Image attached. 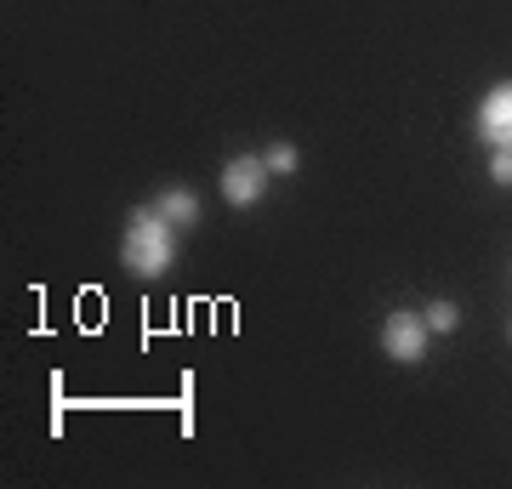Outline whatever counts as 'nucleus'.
I'll return each mask as SVG.
<instances>
[{
	"label": "nucleus",
	"mask_w": 512,
	"mask_h": 489,
	"mask_svg": "<svg viewBox=\"0 0 512 489\" xmlns=\"http://www.w3.org/2000/svg\"><path fill=\"white\" fill-rule=\"evenodd\" d=\"M171 256H177V245H171V222L160 217V211H131L126 217V239H120V262H126V273H137V279H154V273L171 268Z\"/></svg>",
	"instance_id": "1"
},
{
	"label": "nucleus",
	"mask_w": 512,
	"mask_h": 489,
	"mask_svg": "<svg viewBox=\"0 0 512 489\" xmlns=\"http://www.w3.org/2000/svg\"><path fill=\"white\" fill-rule=\"evenodd\" d=\"M268 160L262 154H234V160L222 165V200L228 205H256L262 194H268Z\"/></svg>",
	"instance_id": "2"
},
{
	"label": "nucleus",
	"mask_w": 512,
	"mask_h": 489,
	"mask_svg": "<svg viewBox=\"0 0 512 489\" xmlns=\"http://www.w3.org/2000/svg\"><path fill=\"white\" fill-rule=\"evenodd\" d=\"M427 319L421 313H387V325H382V347H387V359H399V364H421V353H427Z\"/></svg>",
	"instance_id": "3"
},
{
	"label": "nucleus",
	"mask_w": 512,
	"mask_h": 489,
	"mask_svg": "<svg viewBox=\"0 0 512 489\" xmlns=\"http://www.w3.org/2000/svg\"><path fill=\"white\" fill-rule=\"evenodd\" d=\"M478 137L490 148H512V80L484 91V103H478Z\"/></svg>",
	"instance_id": "4"
},
{
	"label": "nucleus",
	"mask_w": 512,
	"mask_h": 489,
	"mask_svg": "<svg viewBox=\"0 0 512 489\" xmlns=\"http://www.w3.org/2000/svg\"><path fill=\"white\" fill-rule=\"evenodd\" d=\"M154 211H160L171 228H194V222H200V200H194L188 188H160V194H154Z\"/></svg>",
	"instance_id": "5"
},
{
	"label": "nucleus",
	"mask_w": 512,
	"mask_h": 489,
	"mask_svg": "<svg viewBox=\"0 0 512 489\" xmlns=\"http://www.w3.org/2000/svg\"><path fill=\"white\" fill-rule=\"evenodd\" d=\"M421 319H427V330H433V336H450V330L461 325V313H456V302H433V308L421 313Z\"/></svg>",
	"instance_id": "6"
},
{
	"label": "nucleus",
	"mask_w": 512,
	"mask_h": 489,
	"mask_svg": "<svg viewBox=\"0 0 512 489\" xmlns=\"http://www.w3.org/2000/svg\"><path fill=\"white\" fill-rule=\"evenodd\" d=\"M262 160H268V171H274V177H291L296 165H302V154H296L291 143H274L268 154H262Z\"/></svg>",
	"instance_id": "7"
},
{
	"label": "nucleus",
	"mask_w": 512,
	"mask_h": 489,
	"mask_svg": "<svg viewBox=\"0 0 512 489\" xmlns=\"http://www.w3.org/2000/svg\"><path fill=\"white\" fill-rule=\"evenodd\" d=\"M490 177L501 182V188H512V148H495V160H490Z\"/></svg>",
	"instance_id": "8"
}]
</instances>
